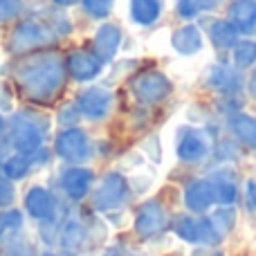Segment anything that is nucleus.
Segmentation results:
<instances>
[{"instance_id":"17","label":"nucleus","mask_w":256,"mask_h":256,"mask_svg":"<svg viewBox=\"0 0 256 256\" xmlns=\"http://www.w3.org/2000/svg\"><path fill=\"white\" fill-rule=\"evenodd\" d=\"M227 128L234 135L236 142H240L243 146L256 150V117L250 112H230L227 115Z\"/></svg>"},{"instance_id":"23","label":"nucleus","mask_w":256,"mask_h":256,"mask_svg":"<svg viewBox=\"0 0 256 256\" xmlns=\"http://www.w3.org/2000/svg\"><path fill=\"white\" fill-rule=\"evenodd\" d=\"M232 66L238 72H245L256 66V40L238 38V43L232 48Z\"/></svg>"},{"instance_id":"16","label":"nucleus","mask_w":256,"mask_h":256,"mask_svg":"<svg viewBox=\"0 0 256 256\" xmlns=\"http://www.w3.org/2000/svg\"><path fill=\"white\" fill-rule=\"evenodd\" d=\"M227 20L238 32V36L256 34V0H234L227 12Z\"/></svg>"},{"instance_id":"5","label":"nucleus","mask_w":256,"mask_h":256,"mask_svg":"<svg viewBox=\"0 0 256 256\" xmlns=\"http://www.w3.org/2000/svg\"><path fill=\"white\" fill-rule=\"evenodd\" d=\"M130 196V182L122 173H106L94 189L92 204L97 212H115L128 200Z\"/></svg>"},{"instance_id":"28","label":"nucleus","mask_w":256,"mask_h":256,"mask_svg":"<svg viewBox=\"0 0 256 256\" xmlns=\"http://www.w3.org/2000/svg\"><path fill=\"white\" fill-rule=\"evenodd\" d=\"M81 4H84V9L88 12V16L106 18V16H110L115 0H81Z\"/></svg>"},{"instance_id":"35","label":"nucleus","mask_w":256,"mask_h":256,"mask_svg":"<svg viewBox=\"0 0 256 256\" xmlns=\"http://www.w3.org/2000/svg\"><path fill=\"white\" fill-rule=\"evenodd\" d=\"M54 4H58V7H70V4H74L76 0H52Z\"/></svg>"},{"instance_id":"11","label":"nucleus","mask_w":256,"mask_h":256,"mask_svg":"<svg viewBox=\"0 0 256 256\" xmlns=\"http://www.w3.org/2000/svg\"><path fill=\"white\" fill-rule=\"evenodd\" d=\"M12 144L20 155L36 153L40 148V144H43V132L34 122L18 117L12 126Z\"/></svg>"},{"instance_id":"2","label":"nucleus","mask_w":256,"mask_h":256,"mask_svg":"<svg viewBox=\"0 0 256 256\" xmlns=\"http://www.w3.org/2000/svg\"><path fill=\"white\" fill-rule=\"evenodd\" d=\"M128 90H130V94L135 97L137 104L153 108V106L164 104L171 97L173 81L168 79V74H164L162 70L148 68V70H140L130 76Z\"/></svg>"},{"instance_id":"19","label":"nucleus","mask_w":256,"mask_h":256,"mask_svg":"<svg viewBox=\"0 0 256 256\" xmlns=\"http://www.w3.org/2000/svg\"><path fill=\"white\" fill-rule=\"evenodd\" d=\"M25 207L32 218L36 220H52L54 212H56V202H54L52 194L43 186H32L25 196Z\"/></svg>"},{"instance_id":"37","label":"nucleus","mask_w":256,"mask_h":256,"mask_svg":"<svg viewBox=\"0 0 256 256\" xmlns=\"http://www.w3.org/2000/svg\"><path fill=\"white\" fill-rule=\"evenodd\" d=\"M209 256H225L222 252H214V254H209Z\"/></svg>"},{"instance_id":"6","label":"nucleus","mask_w":256,"mask_h":256,"mask_svg":"<svg viewBox=\"0 0 256 256\" xmlns=\"http://www.w3.org/2000/svg\"><path fill=\"white\" fill-rule=\"evenodd\" d=\"M132 227H135V234L142 240H153L158 236H162L168 227V214L164 209V204L155 198L142 202L135 214Z\"/></svg>"},{"instance_id":"4","label":"nucleus","mask_w":256,"mask_h":256,"mask_svg":"<svg viewBox=\"0 0 256 256\" xmlns=\"http://www.w3.org/2000/svg\"><path fill=\"white\" fill-rule=\"evenodd\" d=\"M212 135L204 128L182 126L176 140V155L184 164H198L212 153Z\"/></svg>"},{"instance_id":"22","label":"nucleus","mask_w":256,"mask_h":256,"mask_svg":"<svg viewBox=\"0 0 256 256\" xmlns=\"http://www.w3.org/2000/svg\"><path fill=\"white\" fill-rule=\"evenodd\" d=\"M130 20L140 27H150L162 16V0H130L128 4Z\"/></svg>"},{"instance_id":"36","label":"nucleus","mask_w":256,"mask_h":256,"mask_svg":"<svg viewBox=\"0 0 256 256\" xmlns=\"http://www.w3.org/2000/svg\"><path fill=\"white\" fill-rule=\"evenodd\" d=\"M2 128H4V122H2V117H0V135H2Z\"/></svg>"},{"instance_id":"15","label":"nucleus","mask_w":256,"mask_h":256,"mask_svg":"<svg viewBox=\"0 0 256 256\" xmlns=\"http://www.w3.org/2000/svg\"><path fill=\"white\" fill-rule=\"evenodd\" d=\"M209 182L214 186V194H216V202L220 207H232V204L238 200L240 196V186L236 176L230 171V168H218V171L209 173Z\"/></svg>"},{"instance_id":"34","label":"nucleus","mask_w":256,"mask_h":256,"mask_svg":"<svg viewBox=\"0 0 256 256\" xmlns=\"http://www.w3.org/2000/svg\"><path fill=\"white\" fill-rule=\"evenodd\" d=\"M248 90H250V94L256 99V66L252 70V76H250V81H248Z\"/></svg>"},{"instance_id":"12","label":"nucleus","mask_w":256,"mask_h":256,"mask_svg":"<svg viewBox=\"0 0 256 256\" xmlns=\"http://www.w3.org/2000/svg\"><path fill=\"white\" fill-rule=\"evenodd\" d=\"M216 204V194L209 182V178H198L189 182L184 189V207L191 214H204Z\"/></svg>"},{"instance_id":"14","label":"nucleus","mask_w":256,"mask_h":256,"mask_svg":"<svg viewBox=\"0 0 256 256\" xmlns=\"http://www.w3.org/2000/svg\"><path fill=\"white\" fill-rule=\"evenodd\" d=\"M171 48L180 56H196V54H200L204 48L202 30L198 25H194V22H184V25L178 27L171 34Z\"/></svg>"},{"instance_id":"20","label":"nucleus","mask_w":256,"mask_h":256,"mask_svg":"<svg viewBox=\"0 0 256 256\" xmlns=\"http://www.w3.org/2000/svg\"><path fill=\"white\" fill-rule=\"evenodd\" d=\"M173 234L189 245H202V222L191 214H178L171 220Z\"/></svg>"},{"instance_id":"33","label":"nucleus","mask_w":256,"mask_h":256,"mask_svg":"<svg viewBox=\"0 0 256 256\" xmlns=\"http://www.w3.org/2000/svg\"><path fill=\"white\" fill-rule=\"evenodd\" d=\"M102 256H137V254H132L130 250L122 248V245H115V248H108V250H106V252H104Z\"/></svg>"},{"instance_id":"25","label":"nucleus","mask_w":256,"mask_h":256,"mask_svg":"<svg viewBox=\"0 0 256 256\" xmlns=\"http://www.w3.org/2000/svg\"><path fill=\"white\" fill-rule=\"evenodd\" d=\"M218 4V0H178L176 12L182 20H194V18L202 16V14L212 12L214 7Z\"/></svg>"},{"instance_id":"27","label":"nucleus","mask_w":256,"mask_h":256,"mask_svg":"<svg viewBox=\"0 0 256 256\" xmlns=\"http://www.w3.org/2000/svg\"><path fill=\"white\" fill-rule=\"evenodd\" d=\"M30 158L27 155H14V158H7L4 160V176L9 180H20V178L27 176L30 171Z\"/></svg>"},{"instance_id":"31","label":"nucleus","mask_w":256,"mask_h":256,"mask_svg":"<svg viewBox=\"0 0 256 256\" xmlns=\"http://www.w3.org/2000/svg\"><path fill=\"white\" fill-rule=\"evenodd\" d=\"M22 12V2L20 0H0V20L14 18Z\"/></svg>"},{"instance_id":"9","label":"nucleus","mask_w":256,"mask_h":256,"mask_svg":"<svg viewBox=\"0 0 256 256\" xmlns=\"http://www.w3.org/2000/svg\"><path fill=\"white\" fill-rule=\"evenodd\" d=\"M56 148L58 158L66 160V162H72V164H81L90 158V140L81 128H66L61 135L56 137Z\"/></svg>"},{"instance_id":"10","label":"nucleus","mask_w":256,"mask_h":256,"mask_svg":"<svg viewBox=\"0 0 256 256\" xmlns=\"http://www.w3.org/2000/svg\"><path fill=\"white\" fill-rule=\"evenodd\" d=\"M104 63L94 56V52L88 50H74L70 56L66 58V70L74 81H92L102 74Z\"/></svg>"},{"instance_id":"32","label":"nucleus","mask_w":256,"mask_h":256,"mask_svg":"<svg viewBox=\"0 0 256 256\" xmlns=\"http://www.w3.org/2000/svg\"><path fill=\"white\" fill-rule=\"evenodd\" d=\"M14 202V186L9 182V178L0 176V207H7Z\"/></svg>"},{"instance_id":"26","label":"nucleus","mask_w":256,"mask_h":256,"mask_svg":"<svg viewBox=\"0 0 256 256\" xmlns=\"http://www.w3.org/2000/svg\"><path fill=\"white\" fill-rule=\"evenodd\" d=\"M209 220H212L214 230L218 232V236L225 238V236L236 227V209L234 207H218L209 214Z\"/></svg>"},{"instance_id":"24","label":"nucleus","mask_w":256,"mask_h":256,"mask_svg":"<svg viewBox=\"0 0 256 256\" xmlns=\"http://www.w3.org/2000/svg\"><path fill=\"white\" fill-rule=\"evenodd\" d=\"M58 238H61L63 250H68V252H79V250L84 248L86 238H88V232H86V227L81 225L79 220H68L66 225H63Z\"/></svg>"},{"instance_id":"13","label":"nucleus","mask_w":256,"mask_h":256,"mask_svg":"<svg viewBox=\"0 0 256 256\" xmlns=\"http://www.w3.org/2000/svg\"><path fill=\"white\" fill-rule=\"evenodd\" d=\"M122 48V30L120 25H112V22H106L97 30L92 40V52L94 56L99 58L102 63H110L112 58L117 56Z\"/></svg>"},{"instance_id":"7","label":"nucleus","mask_w":256,"mask_h":256,"mask_svg":"<svg viewBox=\"0 0 256 256\" xmlns=\"http://www.w3.org/2000/svg\"><path fill=\"white\" fill-rule=\"evenodd\" d=\"M112 92L104 86H92V88H86L84 92L76 99V108H79V115L86 117L90 122H102L110 115L112 110Z\"/></svg>"},{"instance_id":"21","label":"nucleus","mask_w":256,"mask_h":256,"mask_svg":"<svg viewBox=\"0 0 256 256\" xmlns=\"http://www.w3.org/2000/svg\"><path fill=\"white\" fill-rule=\"evenodd\" d=\"M207 36L209 40H212V45L216 50H220V52H227V50H232L236 43H238V32L232 27V22L222 20V18H218V20H212L207 27Z\"/></svg>"},{"instance_id":"29","label":"nucleus","mask_w":256,"mask_h":256,"mask_svg":"<svg viewBox=\"0 0 256 256\" xmlns=\"http://www.w3.org/2000/svg\"><path fill=\"white\" fill-rule=\"evenodd\" d=\"M20 222H22L20 212H4V214H0V238H2L7 232L18 230V227H20Z\"/></svg>"},{"instance_id":"30","label":"nucleus","mask_w":256,"mask_h":256,"mask_svg":"<svg viewBox=\"0 0 256 256\" xmlns=\"http://www.w3.org/2000/svg\"><path fill=\"white\" fill-rule=\"evenodd\" d=\"M243 204L248 209V214H256V180L250 178L245 182V189H243Z\"/></svg>"},{"instance_id":"1","label":"nucleus","mask_w":256,"mask_h":256,"mask_svg":"<svg viewBox=\"0 0 256 256\" xmlns=\"http://www.w3.org/2000/svg\"><path fill=\"white\" fill-rule=\"evenodd\" d=\"M14 84L32 104H52L68 79L66 58L56 50H36L14 63Z\"/></svg>"},{"instance_id":"8","label":"nucleus","mask_w":256,"mask_h":256,"mask_svg":"<svg viewBox=\"0 0 256 256\" xmlns=\"http://www.w3.org/2000/svg\"><path fill=\"white\" fill-rule=\"evenodd\" d=\"M207 88L225 99H234L243 92V72H238L234 66L216 63L207 72Z\"/></svg>"},{"instance_id":"18","label":"nucleus","mask_w":256,"mask_h":256,"mask_svg":"<svg viewBox=\"0 0 256 256\" xmlns=\"http://www.w3.org/2000/svg\"><path fill=\"white\" fill-rule=\"evenodd\" d=\"M92 171L90 168H84V166H72L68 171H63L61 176V186L66 191L68 198L72 200H81L86 198V194L90 191L92 186Z\"/></svg>"},{"instance_id":"3","label":"nucleus","mask_w":256,"mask_h":256,"mask_svg":"<svg viewBox=\"0 0 256 256\" xmlns=\"http://www.w3.org/2000/svg\"><path fill=\"white\" fill-rule=\"evenodd\" d=\"M54 34H56L54 27L43 25L40 20H22L20 25L12 32V38H9V52L22 56V54L43 50L45 45L52 43Z\"/></svg>"}]
</instances>
